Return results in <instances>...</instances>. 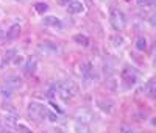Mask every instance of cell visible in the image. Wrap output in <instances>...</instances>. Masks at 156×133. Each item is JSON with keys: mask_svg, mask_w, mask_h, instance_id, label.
I'll list each match as a JSON object with an SVG mask.
<instances>
[{"mask_svg": "<svg viewBox=\"0 0 156 133\" xmlns=\"http://www.w3.org/2000/svg\"><path fill=\"white\" fill-rule=\"evenodd\" d=\"M56 88V92H58V96L62 99V100H70L72 97L76 96V92H78V88L76 85L72 82V80H59V82L55 85Z\"/></svg>", "mask_w": 156, "mask_h": 133, "instance_id": "1", "label": "cell"}, {"mask_svg": "<svg viewBox=\"0 0 156 133\" xmlns=\"http://www.w3.org/2000/svg\"><path fill=\"white\" fill-rule=\"evenodd\" d=\"M109 24L114 30L120 31L126 27V16L123 14V11L117 9V8H112L109 11Z\"/></svg>", "mask_w": 156, "mask_h": 133, "instance_id": "2", "label": "cell"}, {"mask_svg": "<svg viewBox=\"0 0 156 133\" xmlns=\"http://www.w3.org/2000/svg\"><path fill=\"white\" fill-rule=\"evenodd\" d=\"M27 113H28V117L33 119V121H44L45 114H47V108L42 103L30 102L28 106H27Z\"/></svg>", "mask_w": 156, "mask_h": 133, "instance_id": "3", "label": "cell"}, {"mask_svg": "<svg viewBox=\"0 0 156 133\" xmlns=\"http://www.w3.org/2000/svg\"><path fill=\"white\" fill-rule=\"evenodd\" d=\"M37 49L41 50L42 53H45V55H59V52H61V47L56 42H51V41L41 42L37 46Z\"/></svg>", "mask_w": 156, "mask_h": 133, "instance_id": "4", "label": "cell"}, {"mask_svg": "<svg viewBox=\"0 0 156 133\" xmlns=\"http://www.w3.org/2000/svg\"><path fill=\"white\" fill-rule=\"evenodd\" d=\"M122 82H123L125 88H131V86H134L136 82H137V75H136V72H134L133 69H129V68L123 69V72H122Z\"/></svg>", "mask_w": 156, "mask_h": 133, "instance_id": "5", "label": "cell"}, {"mask_svg": "<svg viewBox=\"0 0 156 133\" xmlns=\"http://www.w3.org/2000/svg\"><path fill=\"white\" fill-rule=\"evenodd\" d=\"M42 24L45 27H51V28H56V30H61L62 28V22L56 16H44L42 17Z\"/></svg>", "mask_w": 156, "mask_h": 133, "instance_id": "6", "label": "cell"}, {"mask_svg": "<svg viewBox=\"0 0 156 133\" xmlns=\"http://www.w3.org/2000/svg\"><path fill=\"white\" fill-rule=\"evenodd\" d=\"M66 6H67V11L70 13V14H80V13L84 11V5L80 2V0H70Z\"/></svg>", "mask_w": 156, "mask_h": 133, "instance_id": "7", "label": "cell"}, {"mask_svg": "<svg viewBox=\"0 0 156 133\" xmlns=\"http://www.w3.org/2000/svg\"><path fill=\"white\" fill-rule=\"evenodd\" d=\"M20 36V25L19 24H14V25H11L6 35H5V39L6 41H16V39Z\"/></svg>", "mask_w": 156, "mask_h": 133, "instance_id": "8", "label": "cell"}, {"mask_svg": "<svg viewBox=\"0 0 156 133\" xmlns=\"http://www.w3.org/2000/svg\"><path fill=\"white\" fill-rule=\"evenodd\" d=\"M6 85L11 89H19V88H22L23 82H22V78L19 75H8L6 77Z\"/></svg>", "mask_w": 156, "mask_h": 133, "instance_id": "9", "label": "cell"}, {"mask_svg": "<svg viewBox=\"0 0 156 133\" xmlns=\"http://www.w3.org/2000/svg\"><path fill=\"white\" fill-rule=\"evenodd\" d=\"M36 68H37V61L34 58H30L28 61L23 63V69H25V74L27 75H33L36 72Z\"/></svg>", "mask_w": 156, "mask_h": 133, "instance_id": "10", "label": "cell"}, {"mask_svg": "<svg viewBox=\"0 0 156 133\" xmlns=\"http://www.w3.org/2000/svg\"><path fill=\"white\" fill-rule=\"evenodd\" d=\"M75 133H92V130H90V127L86 122H80V121H78L75 124Z\"/></svg>", "mask_w": 156, "mask_h": 133, "instance_id": "11", "label": "cell"}, {"mask_svg": "<svg viewBox=\"0 0 156 133\" xmlns=\"http://www.w3.org/2000/svg\"><path fill=\"white\" fill-rule=\"evenodd\" d=\"M109 41H111L112 47H115V49H119V47H122V46H123V42H125V39H123V36H120V35H112V36L109 38Z\"/></svg>", "mask_w": 156, "mask_h": 133, "instance_id": "12", "label": "cell"}, {"mask_svg": "<svg viewBox=\"0 0 156 133\" xmlns=\"http://www.w3.org/2000/svg\"><path fill=\"white\" fill-rule=\"evenodd\" d=\"M73 41H75L78 46H83V47L89 46V38H87L86 35H81V33L75 35V36H73Z\"/></svg>", "mask_w": 156, "mask_h": 133, "instance_id": "13", "label": "cell"}, {"mask_svg": "<svg viewBox=\"0 0 156 133\" xmlns=\"http://www.w3.org/2000/svg\"><path fill=\"white\" fill-rule=\"evenodd\" d=\"M17 55V50L16 49H8L6 52H5V60H3V64L6 66V64H9L12 60H14V57Z\"/></svg>", "mask_w": 156, "mask_h": 133, "instance_id": "14", "label": "cell"}, {"mask_svg": "<svg viewBox=\"0 0 156 133\" xmlns=\"http://www.w3.org/2000/svg\"><path fill=\"white\" fill-rule=\"evenodd\" d=\"M14 128H16L17 133H33V130H31L28 125H25V124H22V122H16V124H14Z\"/></svg>", "mask_w": 156, "mask_h": 133, "instance_id": "15", "label": "cell"}, {"mask_svg": "<svg viewBox=\"0 0 156 133\" xmlns=\"http://www.w3.org/2000/svg\"><path fill=\"white\" fill-rule=\"evenodd\" d=\"M136 49H137L139 52H144V50L147 49V39H145L144 36H140V38L136 39Z\"/></svg>", "mask_w": 156, "mask_h": 133, "instance_id": "16", "label": "cell"}, {"mask_svg": "<svg viewBox=\"0 0 156 133\" xmlns=\"http://www.w3.org/2000/svg\"><path fill=\"white\" fill-rule=\"evenodd\" d=\"M145 89H147V94H148L150 97L154 96V92H156V83H154V80H148Z\"/></svg>", "mask_w": 156, "mask_h": 133, "instance_id": "17", "label": "cell"}, {"mask_svg": "<svg viewBox=\"0 0 156 133\" xmlns=\"http://www.w3.org/2000/svg\"><path fill=\"white\" fill-rule=\"evenodd\" d=\"M34 9L39 13V14H44V13L48 9V5L45 2H37V3H34Z\"/></svg>", "mask_w": 156, "mask_h": 133, "instance_id": "18", "label": "cell"}, {"mask_svg": "<svg viewBox=\"0 0 156 133\" xmlns=\"http://www.w3.org/2000/svg\"><path fill=\"white\" fill-rule=\"evenodd\" d=\"M0 94H2L3 97H11L12 96V89L8 85H3V86H0Z\"/></svg>", "mask_w": 156, "mask_h": 133, "instance_id": "19", "label": "cell"}, {"mask_svg": "<svg viewBox=\"0 0 156 133\" xmlns=\"http://www.w3.org/2000/svg\"><path fill=\"white\" fill-rule=\"evenodd\" d=\"M89 71H92V64H90L89 61H84V63L80 66V72H81V75H86Z\"/></svg>", "mask_w": 156, "mask_h": 133, "instance_id": "20", "label": "cell"}, {"mask_svg": "<svg viewBox=\"0 0 156 133\" xmlns=\"http://www.w3.org/2000/svg\"><path fill=\"white\" fill-rule=\"evenodd\" d=\"M136 2H137V5L140 8H150V6H153V0H136Z\"/></svg>", "mask_w": 156, "mask_h": 133, "instance_id": "21", "label": "cell"}, {"mask_svg": "<svg viewBox=\"0 0 156 133\" xmlns=\"http://www.w3.org/2000/svg\"><path fill=\"white\" fill-rule=\"evenodd\" d=\"M12 63H14V66H23L25 60H23V57H22V55H16V57H14V60H12Z\"/></svg>", "mask_w": 156, "mask_h": 133, "instance_id": "22", "label": "cell"}, {"mask_svg": "<svg viewBox=\"0 0 156 133\" xmlns=\"http://www.w3.org/2000/svg\"><path fill=\"white\" fill-rule=\"evenodd\" d=\"M45 117L48 119L50 122H56V121H58V116H56L55 113H51V111H48V110H47V114H45Z\"/></svg>", "mask_w": 156, "mask_h": 133, "instance_id": "23", "label": "cell"}, {"mask_svg": "<svg viewBox=\"0 0 156 133\" xmlns=\"http://www.w3.org/2000/svg\"><path fill=\"white\" fill-rule=\"evenodd\" d=\"M120 133H136V130L129 125H122L120 127Z\"/></svg>", "mask_w": 156, "mask_h": 133, "instance_id": "24", "label": "cell"}, {"mask_svg": "<svg viewBox=\"0 0 156 133\" xmlns=\"http://www.w3.org/2000/svg\"><path fill=\"white\" fill-rule=\"evenodd\" d=\"M3 41H5V33H3L2 28H0V44H3Z\"/></svg>", "mask_w": 156, "mask_h": 133, "instance_id": "25", "label": "cell"}, {"mask_svg": "<svg viewBox=\"0 0 156 133\" xmlns=\"http://www.w3.org/2000/svg\"><path fill=\"white\" fill-rule=\"evenodd\" d=\"M50 103H51V106H53V108H55V110H56V111H58V113H62V110H61V108H59V106H58V105H56V103H53V102H50Z\"/></svg>", "mask_w": 156, "mask_h": 133, "instance_id": "26", "label": "cell"}, {"mask_svg": "<svg viewBox=\"0 0 156 133\" xmlns=\"http://www.w3.org/2000/svg\"><path fill=\"white\" fill-rule=\"evenodd\" d=\"M58 2H59L61 5H67V3L70 2V0H58Z\"/></svg>", "mask_w": 156, "mask_h": 133, "instance_id": "27", "label": "cell"}, {"mask_svg": "<svg viewBox=\"0 0 156 133\" xmlns=\"http://www.w3.org/2000/svg\"><path fill=\"white\" fill-rule=\"evenodd\" d=\"M58 133H64V131H58Z\"/></svg>", "mask_w": 156, "mask_h": 133, "instance_id": "28", "label": "cell"}]
</instances>
